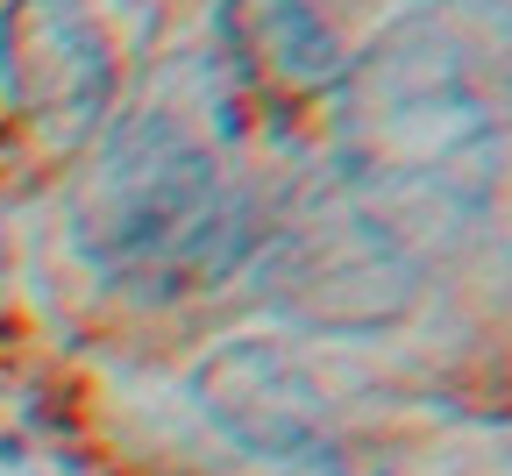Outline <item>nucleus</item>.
I'll return each instance as SVG.
<instances>
[{
	"mask_svg": "<svg viewBox=\"0 0 512 476\" xmlns=\"http://www.w3.org/2000/svg\"><path fill=\"white\" fill-rule=\"evenodd\" d=\"M242 270L292 327H313V334H377L406 320L413 278H420V263L335 178L292 192L271 221L256 214V242Z\"/></svg>",
	"mask_w": 512,
	"mask_h": 476,
	"instance_id": "obj_3",
	"label": "nucleus"
},
{
	"mask_svg": "<svg viewBox=\"0 0 512 476\" xmlns=\"http://www.w3.org/2000/svg\"><path fill=\"white\" fill-rule=\"evenodd\" d=\"M0 100L64 157L107 128L114 50L86 0H8L0 8Z\"/></svg>",
	"mask_w": 512,
	"mask_h": 476,
	"instance_id": "obj_4",
	"label": "nucleus"
},
{
	"mask_svg": "<svg viewBox=\"0 0 512 476\" xmlns=\"http://www.w3.org/2000/svg\"><path fill=\"white\" fill-rule=\"evenodd\" d=\"M72 249L114 285L192 292L242 270L256 242V207L228 192L214 150L171 107L107 114L93 157L72 178Z\"/></svg>",
	"mask_w": 512,
	"mask_h": 476,
	"instance_id": "obj_2",
	"label": "nucleus"
},
{
	"mask_svg": "<svg viewBox=\"0 0 512 476\" xmlns=\"http://www.w3.org/2000/svg\"><path fill=\"white\" fill-rule=\"evenodd\" d=\"M192 405L235 441L249 462H271L285 476L320 469L328 476V405L313 377L271 342H228L192 370Z\"/></svg>",
	"mask_w": 512,
	"mask_h": 476,
	"instance_id": "obj_5",
	"label": "nucleus"
},
{
	"mask_svg": "<svg viewBox=\"0 0 512 476\" xmlns=\"http://www.w3.org/2000/svg\"><path fill=\"white\" fill-rule=\"evenodd\" d=\"M221 64L228 93L264 121H299L306 107H335L349 50L320 22L313 0H221Z\"/></svg>",
	"mask_w": 512,
	"mask_h": 476,
	"instance_id": "obj_6",
	"label": "nucleus"
},
{
	"mask_svg": "<svg viewBox=\"0 0 512 476\" xmlns=\"http://www.w3.org/2000/svg\"><path fill=\"white\" fill-rule=\"evenodd\" d=\"M328 114L335 185L413 263L484 214L498 178V79L448 15H413L356 50Z\"/></svg>",
	"mask_w": 512,
	"mask_h": 476,
	"instance_id": "obj_1",
	"label": "nucleus"
}]
</instances>
